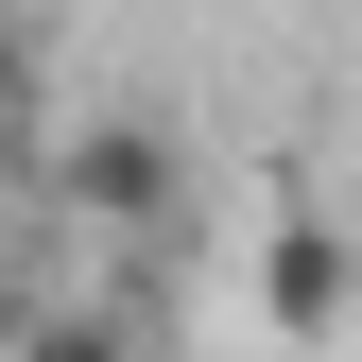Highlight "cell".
I'll return each instance as SVG.
<instances>
[{"mask_svg":"<svg viewBox=\"0 0 362 362\" xmlns=\"http://www.w3.org/2000/svg\"><path fill=\"white\" fill-rule=\"evenodd\" d=\"M345 310H362V242L310 190H276V207H259V328H276V345H328Z\"/></svg>","mask_w":362,"mask_h":362,"instance_id":"obj_1","label":"cell"},{"mask_svg":"<svg viewBox=\"0 0 362 362\" xmlns=\"http://www.w3.org/2000/svg\"><path fill=\"white\" fill-rule=\"evenodd\" d=\"M52 190H69V224H104V242H156L173 224V139L156 121H69Z\"/></svg>","mask_w":362,"mask_h":362,"instance_id":"obj_2","label":"cell"},{"mask_svg":"<svg viewBox=\"0 0 362 362\" xmlns=\"http://www.w3.org/2000/svg\"><path fill=\"white\" fill-rule=\"evenodd\" d=\"M0 362H139V328H121V310H18Z\"/></svg>","mask_w":362,"mask_h":362,"instance_id":"obj_3","label":"cell"},{"mask_svg":"<svg viewBox=\"0 0 362 362\" xmlns=\"http://www.w3.org/2000/svg\"><path fill=\"white\" fill-rule=\"evenodd\" d=\"M0 190H18V69H0Z\"/></svg>","mask_w":362,"mask_h":362,"instance_id":"obj_4","label":"cell"},{"mask_svg":"<svg viewBox=\"0 0 362 362\" xmlns=\"http://www.w3.org/2000/svg\"><path fill=\"white\" fill-rule=\"evenodd\" d=\"M0 345H18V293H0Z\"/></svg>","mask_w":362,"mask_h":362,"instance_id":"obj_5","label":"cell"}]
</instances>
